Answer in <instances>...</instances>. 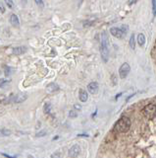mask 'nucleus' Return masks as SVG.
<instances>
[{
	"label": "nucleus",
	"instance_id": "8",
	"mask_svg": "<svg viewBox=\"0 0 156 158\" xmlns=\"http://www.w3.org/2000/svg\"><path fill=\"white\" fill-rule=\"evenodd\" d=\"M59 85L56 84V83H50V84H48L46 86V90L48 93H55L59 91Z\"/></svg>",
	"mask_w": 156,
	"mask_h": 158
},
{
	"label": "nucleus",
	"instance_id": "17",
	"mask_svg": "<svg viewBox=\"0 0 156 158\" xmlns=\"http://www.w3.org/2000/svg\"><path fill=\"white\" fill-rule=\"evenodd\" d=\"M51 158H62V153H60V152H55L52 154Z\"/></svg>",
	"mask_w": 156,
	"mask_h": 158
},
{
	"label": "nucleus",
	"instance_id": "5",
	"mask_svg": "<svg viewBox=\"0 0 156 158\" xmlns=\"http://www.w3.org/2000/svg\"><path fill=\"white\" fill-rule=\"evenodd\" d=\"M81 153V147L79 144H75L68 150V157L69 158H77Z\"/></svg>",
	"mask_w": 156,
	"mask_h": 158
},
{
	"label": "nucleus",
	"instance_id": "9",
	"mask_svg": "<svg viewBox=\"0 0 156 158\" xmlns=\"http://www.w3.org/2000/svg\"><path fill=\"white\" fill-rule=\"evenodd\" d=\"M28 98L27 94H24V93H20L17 96L14 97V103H22V102L26 101Z\"/></svg>",
	"mask_w": 156,
	"mask_h": 158
},
{
	"label": "nucleus",
	"instance_id": "27",
	"mask_svg": "<svg viewBox=\"0 0 156 158\" xmlns=\"http://www.w3.org/2000/svg\"><path fill=\"white\" fill-rule=\"evenodd\" d=\"M22 3H23V5H26V4H27V0H22Z\"/></svg>",
	"mask_w": 156,
	"mask_h": 158
},
{
	"label": "nucleus",
	"instance_id": "24",
	"mask_svg": "<svg viewBox=\"0 0 156 158\" xmlns=\"http://www.w3.org/2000/svg\"><path fill=\"white\" fill-rule=\"evenodd\" d=\"M4 68H5V75H6V76H8L9 74H10V69H9L7 66H5Z\"/></svg>",
	"mask_w": 156,
	"mask_h": 158
},
{
	"label": "nucleus",
	"instance_id": "13",
	"mask_svg": "<svg viewBox=\"0 0 156 158\" xmlns=\"http://www.w3.org/2000/svg\"><path fill=\"white\" fill-rule=\"evenodd\" d=\"M138 43L140 46L144 45L145 44V36L143 34H139L138 35Z\"/></svg>",
	"mask_w": 156,
	"mask_h": 158
},
{
	"label": "nucleus",
	"instance_id": "21",
	"mask_svg": "<svg viewBox=\"0 0 156 158\" xmlns=\"http://www.w3.org/2000/svg\"><path fill=\"white\" fill-rule=\"evenodd\" d=\"M45 134H46V131H44V129H43V131H41V132H37L36 133V136H45Z\"/></svg>",
	"mask_w": 156,
	"mask_h": 158
},
{
	"label": "nucleus",
	"instance_id": "16",
	"mask_svg": "<svg viewBox=\"0 0 156 158\" xmlns=\"http://www.w3.org/2000/svg\"><path fill=\"white\" fill-rule=\"evenodd\" d=\"M36 5L39 6V8H43L44 7V3H43V0H35Z\"/></svg>",
	"mask_w": 156,
	"mask_h": 158
},
{
	"label": "nucleus",
	"instance_id": "10",
	"mask_svg": "<svg viewBox=\"0 0 156 158\" xmlns=\"http://www.w3.org/2000/svg\"><path fill=\"white\" fill-rule=\"evenodd\" d=\"M10 23L14 27H19V25H20V21H19V18L16 14H12L10 16Z\"/></svg>",
	"mask_w": 156,
	"mask_h": 158
},
{
	"label": "nucleus",
	"instance_id": "22",
	"mask_svg": "<svg viewBox=\"0 0 156 158\" xmlns=\"http://www.w3.org/2000/svg\"><path fill=\"white\" fill-rule=\"evenodd\" d=\"M152 10H153V14L154 16L156 15V6H155V0H152Z\"/></svg>",
	"mask_w": 156,
	"mask_h": 158
},
{
	"label": "nucleus",
	"instance_id": "12",
	"mask_svg": "<svg viewBox=\"0 0 156 158\" xmlns=\"http://www.w3.org/2000/svg\"><path fill=\"white\" fill-rule=\"evenodd\" d=\"M27 49L25 46H18V48H15L13 49V53L16 54V55H20V54H23L24 53H26Z\"/></svg>",
	"mask_w": 156,
	"mask_h": 158
},
{
	"label": "nucleus",
	"instance_id": "14",
	"mask_svg": "<svg viewBox=\"0 0 156 158\" xmlns=\"http://www.w3.org/2000/svg\"><path fill=\"white\" fill-rule=\"evenodd\" d=\"M129 45H130V48L132 49H136V40H135V34H133L131 36L130 38V41H129Z\"/></svg>",
	"mask_w": 156,
	"mask_h": 158
},
{
	"label": "nucleus",
	"instance_id": "23",
	"mask_svg": "<svg viewBox=\"0 0 156 158\" xmlns=\"http://www.w3.org/2000/svg\"><path fill=\"white\" fill-rule=\"evenodd\" d=\"M0 11H1V13H4V12H5V8H4L3 3H0Z\"/></svg>",
	"mask_w": 156,
	"mask_h": 158
},
{
	"label": "nucleus",
	"instance_id": "25",
	"mask_svg": "<svg viewBox=\"0 0 156 158\" xmlns=\"http://www.w3.org/2000/svg\"><path fill=\"white\" fill-rule=\"evenodd\" d=\"M74 107H75L76 109H78V110H81V109H82V107H81V106H79V105H77V104H76Z\"/></svg>",
	"mask_w": 156,
	"mask_h": 158
},
{
	"label": "nucleus",
	"instance_id": "18",
	"mask_svg": "<svg viewBox=\"0 0 156 158\" xmlns=\"http://www.w3.org/2000/svg\"><path fill=\"white\" fill-rule=\"evenodd\" d=\"M4 1H5V3L7 4V6L9 7V8H13V1L12 0H4Z\"/></svg>",
	"mask_w": 156,
	"mask_h": 158
},
{
	"label": "nucleus",
	"instance_id": "11",
	"mask_svg": "<svg viewBox=\"0 0 156 158\" xmlns=\"http://www.w3.org/2000/svg\"><path fill=\"white\" fill-rule=\"evenodd\" d=\"M79 98L82 102H87V98H88V95H87V92L84 89H81L79 92Z\"/></svg>",
	"mask_w": 156,
	"mask_h": 158
},
{
	"label": "nucleus",
	"instance_id": "28",
	"mask_svg": "<svg viewBox=\"0 0 156 158\" xmlns=\"http://www.w3.org/2000/svg\"><path fill=\"white\" fill-rule=\"evenodd\" d=\"M0 136H1V134H0Z\"/></svg>",
	"mask_w": 156,
	"mask_h": 158
},
{
	"label": "nucleus",
	"instance_id": "26",
	"mask_svg": "<svg viewBox=\"0 0 156 158\" xmlns=\"http://www.w3.org/2000/svg\"><path fill=\"white\" fill-rule=\"evenodd\" d=\"M3 155L5 156V157H7V158H15V157H12L10 155H8V154H5V153H3Z\"/></svg>",
	"mask_w": 156,
	"mask_h": 158
},
{
	"label": "nucleus",
	"instance_id": "2",
	"mask_svg": "<svg viewBox=\"0 0 156 158\" xmlns=\"http://www.w3.org/2000/svg\"><path fill=\"white\" fill-rule=\"evenodd\" d=\"M131 124H132V123H131L129 118L122 117L119 119V120H117V123L114 125V128H115V131L118 132H121V133L127 132L130 129Z\"/></svg>",
	"mask_w": 156,
	"mask_h": 158
},
{
	"label": "nucleus",
	"instance_id": "3",
	"mask_svg": "<svg viewBox=\"0 0 156 158\" xmlns=\"http://www.w3.org/2000/svg\"><path fill=\"white\" fill-rule=\"evenodd\" d=\"M155 109H156V107H155V104H153V103H150L148 105H146L143 108V115L148 120H152L155 117Z\"/></svg>",
	"mask_w": 156,
	"mask_h": 158
},
{
	"label": "nucleus",
	"instance_id": "19",
	"mask_svg": "<svg viewBox=\"0 0 156 158\" xmlns=\"http://www.w3.org/2000/svg\"><path fill=\"white\" fill-rule=\"evenodd\" d=\"M78 116V114L75 112V111H70L69 112V117L70 118H76Z\"/></svg>",
	"mask_w": 156,
	"mask_h": 158
},
{
	"label": "nucleus",
	"instance_id": "4",
	"mask_svg": "<svg viewBox=\"0 0 156 158\" xmlns=\"http://www.w3.org/2000/svg\"><path fill=\"white\" fill-rule=\"evenodd\" d=\"M130 71H131L130 64L127 63V62L123 63L122 65L120 66V68H119V76H120V78L125 79L128 75H129Z\"/></svg>",
	"mask_w": 156,
	"mask_h": 158
},
{
	"label": "nucleus",
	"instance_id": "7",
	"mask_svg": "<svg viewBox=\"0 0 156 158\" xmlns=\"http://www.w3.org/2000/svg\"><path fill=\"white\" fill-rule=\"evenodd\" d=\"M98 89H99V85H98L97 82H91L87 85V91L91 93V94H92V95L97 94Z\"/></svg>",
	"mask_w": 156,
	"mask_h": 158
},
{
	"label": "nucleus",
	"instance_id": "1",
	"mask_svg": "<svg viewBox=\"0 0 156 158\" xmlns=\"http://www.w3.org/2000/svg\"><path fill=\"white\" fill-rule=\"evenodd\" d=\"M100 54L104 62H107L109 59V41H108V37L106 33L101 35L100 41Z\"/></svg>",
	"mask_w": 156,
	"mask_h": 158
},
{
	"label": "nucleus",
	"instance_id": "20",
	"mask_svg": "<svg viewBox=\"0 0 156 158\" xmlns=\"http://www.w3.org/2000/svg\"><path fill=\"white\" fill-rule=\"evenodd\" d=\"M151 57H152V58L156 57V48H155V45L152 48V49H151Z\"/></svg>",
	"mask_w": 156,
	"mask_h": 158
},
{
	"label": "nucleus",
	"instance_id": "15",
	"mask_svg": "<svg viewBox=\"0 0 156 158\" xmlns=\"http://www.w3.org/2000/svg\"><path fill=\"white\" fill-rule=\"evenodd\" d=\"M44 113H46V114H49L50 113V110H51V106H50V104H48V103H46L45 105H44Z\"/></svg>",
	"mask_w": 156,
	"mask_h": 158
},
{
	"label": "nucleus",
	"instance_id": "6",
	"mask_svg": "<svg viewBox=\"0 0 156 158\" xmlns=\"http://www.w3.org/2000/svg\"><path fill=\"white\" fill-rule=\"evenodd\" d=\"M110 33L112 36H114L115 38L117 39H122L123 37L125 36V34L123 33V31L120 29V28H117V27H113L110 29Z\"/></svg>",
	"mask_w": 156,
	"mask_h": 158
}]
</instances>
